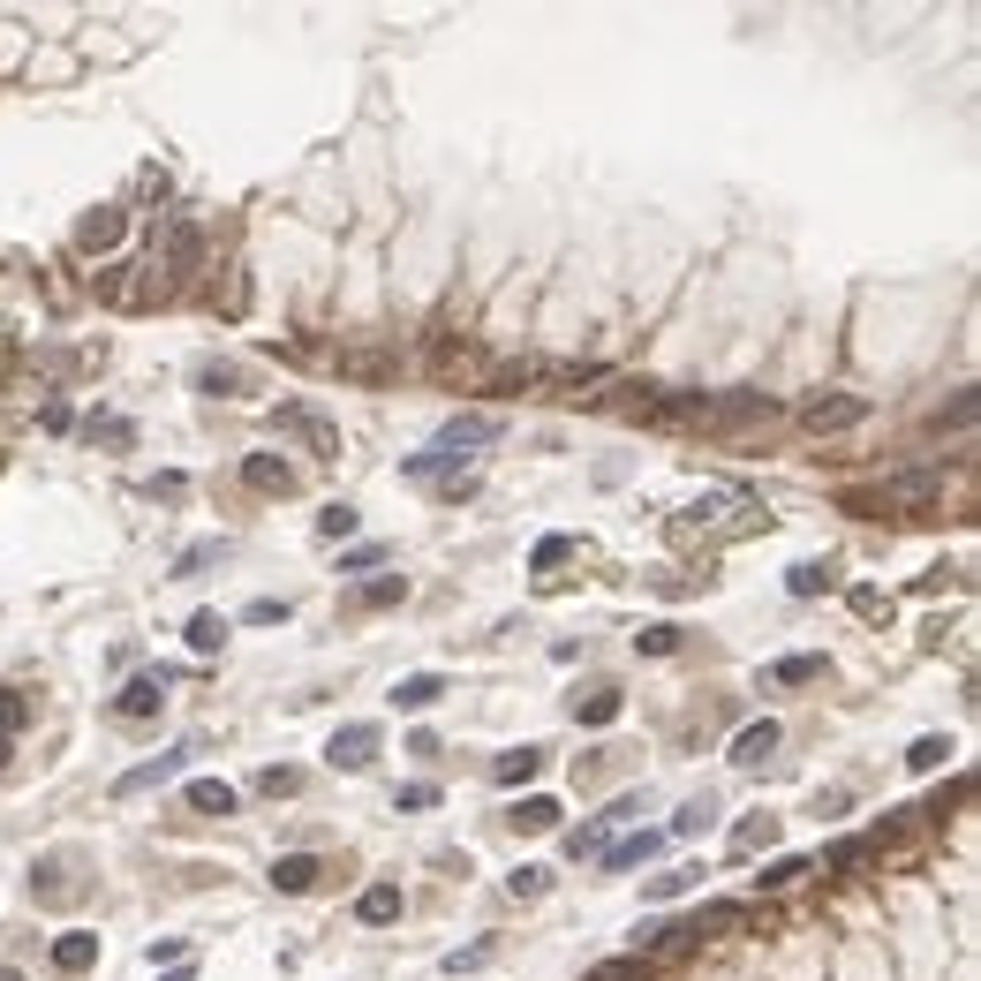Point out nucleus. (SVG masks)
<instances>
[{"label":"nucleus","instance_id":"obj_37","mask_svg":"<svg viewBox=\"0 0 981 981\" xmlns=\"http://www.w3.org/2000/svg\"><path fill=\"white\" fill-rule=\"evenodd\" d=\"M604 831H612V815H597V823H582L574 838H566V854L582 860V854H604Z\"/></svg>","mask_w":981,"mask_h":981},{"label":"nucleus","instance_id":"obj_49","mask_svg":"<svg viewBox=\"0 0 981 981\" xmlns=\"http://www.w3.org/2000/svg\"><path fill=\"white\" fill-rule=\"evenodd\" d=\"M257 785H264V793H272V801H288V793H295V785H302V770H264V778H257Z\"/></svg>","mask_w":981,"mask_h":981},{"label":"nucleus","instance_id":"obj_7","mask_svg":"<svg viewBox=\"0 0 981 981\" xmlns=\"http://www.w3.org/2000/svg\"><path fill=\"white\" fill-rule=\"evenodd\" d=\"M884 499L891 507H937L943 499V469H884Z\"/></svg>","mask_w":981,"mask_h":981},{"label":"nucleus","instance_id":"obj_16","mask_svg":"<svg viewBox=\"0 0 981 981\" xmlns=\"http://www.w3.org/2000/svg\"><path fill=\"white\" fill-rule=\"evenodd\" d=\"M491 393H536L544 385V355H507V363H491Z\"/></svg>","mask_w":981,"mask_h":981},{"label":"nucleus","instance_id":"obj_10","mask_svg":"<svg viewBox=\"0 0 981 981\" xmlns=\"http://www.w3.org/2000/svg\"><path fill=\"white\" fill-rule=\"evenodd\" d=\"M197 748H167V755H152V763H136V770H122L114 778V793L122 801H136V793H152V785H167V778H181V763H189Z\"/></svg>","mask_w":981,"mask_h":981},{"label":"nucleus","instance_id":"obj_19","mask_svg":"<svg viewBox=\"0 0 981 981\" xmlns=\"http://www.w3.org/2000/svg\"><path fill=\"white\" fill-rule=\"evenodd\" d=\"M355 921H371V929L400 921V884H371V891L355 898Z\"/></svg>","mask_w":981,"mask_h":981},{"label":"nucleus","instance_id":"obj_20","mask_svg":"<svg viewBox=\"0 0 981 981\" xmlns=\"http://www.w3.org/2000/svg\"><path fill=\"white\" fill-rule=\"evenodd\" d=\"M831 582H838V559H801V566L785 574V589H793V597H823Z\"/></svg>","mask_w":981,"mask_h":981},{"label":"nucleus","instance_id":"obj_46","mask_svg":"<svg viewBox=\"0 0 981 981\" xmlns=\"http://www.w3.org/2000/svg\"><path fill=\"white\" fill-rule=\"evenodd\" d=\"M23 718H31V702H23V695H15V687H8V695H0V740H8V732L23 726Z\"/></svg>","mask_w":981,"mask_h":981},{"label":"nucleus","instance_id":"obj_44","mask_svg":"<svg viewBox=\"0 0 981 981\" xmlns=\"http://www.w3.org/2000/svg\"><path fill=\"white\" fill-rule=\"evenodd\" d=\"M710 815H718V808H710V801H687V808L672 815V838H695V831H702Z\"/></svg>","mask_w":981,"mask_h":981},{"label":"nucleus","instance_id":"obj_23","mask_svg":"<svg viewBox=\"0 0 981 981\" xmlns=\"http://www.w3.org/2000/svg\"><path fill=\"white\" fill-rule=\"evenodd\" d=\"M657 846H665V831H641V838H619V846H604V868H635V860H649L657 854Z\"/></svg>","mask_w":981,"mask_h":981},{"label":"nucleus","instance_id":"obj_11","mask_svg":"<svg viewBox=\"0 0 981 981\" xmlns=\"http://www.w3.org/2000/svg\"><path fill=\"white\" fill-rule=\"evenodd\" d=\"M76 868H84L76 854H45L39 868H31V884H39V898H45V906H69V898L84 891V876H76Z\"/></svg>","mask_w":981,"mask_h":981},{"label":"nucleus","instance_id":"obj_53","mask_svg":"<svg viewBox=\"0 0 981 981\" xmlns=\"http://www.w3.org/2000/svg\"><path fill=\"white\" fill-rule=\"evenodd\" d=\"M400 808H438V785H400Z\"/></svg>","mask_w":981,"mask_h":981},{"label":"nucleus","instance_id":"obj_36","mask_svg":"<svg viewBox=\"0 0 981 981\" xmlns=\"http://www.w3.org/2000/svg\"><path fill=\"white\" fill-rule=\"evenodd\" d=\"M491 951H499L491 937H483V943H469V951H446V974H476V967H491Z\"/></svg>","mask_w":981,"mask_h":981},{"label":"nucleus","instance_id":"obj_39","mask_svg":"<svg viewBox=\"0 0 981 981\" xmlns=\"http://www.w3.org/2000/svg\"><path fill=\"white\" fill-rule=\"evenodd\" d=\"M219 552H227V544H219V536H205V544H189V552L174 559V574H205V566H212Z\"/></svg>","mask_w":981,"mask_h":981},{"label":"nucleus","instance_id":"obj_42","mask_svg":"<svg viewBox=\"0 0 981 981\" xmlns=\"http://www.w3.org/2000/svg\"><path fill=\"white\" fill-rule=\"evenodd\" d=\"M974 424V393H951V408H937V430H967Z\"/></svg>","mask_w":981,"mask_h":981},{"label":"nucleus","instance_id":"obj_3","mask_svg":"<svg viewBox=\"0 0 981 981\" xmlns=\"http://www.w3.org/2000/svg\"><path fill=\"white\" fill-rule=\"evenodd\" d=\"M272 430L302 438L317 461H333V453H341V424H333V416H317V408H302V400H280V408H272Z\"/></svg>","mask_w":981,"mask_h":981},{"label":"nucleus","instance_id":"obj_21","mask_svg":"<svg viewBox=\"0 0 981 981\" xmlns=\"http://www.w3.org/2000/svg\"><path fill=\"white\" fill-rule=\"evenodd\" d=\"M438 695H446V680H438V672H408V680L393 687V710H430Z\"/></svg>","mask_w":981,"mask_h":981},{"label":"nucleus","instance_id":"obj_45","mask_svg":"<svg viewBox=\"0 0 981 981\" xmlns=\"http://www.w3.org/2000/svg\"><path fill=\"white\" fill-rule=\"evenodd\" d=\"M317 536H355V507H325L317 513Z\"/></svg>","mask_w":981,"mask_h":981},{"label":"nucleus","instance_id":"obj_22","mask_svg":"<svg viewBox=\"0 0 981 981\" xmlns=\"http://www.w3.org/2000/svg\"><path fill=\"white\" fill-rule=\"evenodd\" d=\"M189 808H197V815H234V785H219V778H189Z\"/></svg>","mask_w":981,"mask_h":981},{"label":"nucleus","instance_id":"obj_24","mask_svg":"<svg viewBox=\"0 0 981 981\" xmlns=\"http://www.w3.org/2000/svg\"><path fill=\"white\" fill-rule=\"evenodd\" d=\"M943 763H951V740H943V732H921V740L906 748V770H921V778H929V770H943Z\"/></svg>","mask_w":981,"mask_h":981},{"label":"nucleus","instance_id":"obj_15","mask_svg":"<svg viewBox=\"0 0 981 981\" xmlns=\"http://www.w3.org/2000/svg\"><path fill=\"white\" fill-rule=\"evenodd\" d=\"M317 876H325V860H317V854H280V860H272V891H288V898L317 891Z\"/></svg>","mask_w":981,"mask_h":981},{"label":"nucleus","instance_id":"obj_57","mask_svg":"<svg viewBox=\"0 0 981 981\" xmlns=\"http://www.w3.org/2000/svg\"><path fill=\"white\" fill-rule=\"evenodd\" d=\"M0 770H8V740H0Z\"/></svg>","mask_w":981,"mask_h":981},{"label":"nucleus","instance_id":"obj_6","mask_svg":"<svg viewBox=\"0 0 981 981\" xmlns=\"http://www.w3.org/2000/svg\"><path fill=\"white\" fill-rule=\"evenodd\" d=\"M152 264H159V272H197V264H205V227H197V219H167V227H159V257H152Z\"/></svg>","mask_w":981,"mask_h":981},{"label":"nucleus","instance_id":"obj_52","mask_svg":"<svg viewBox=\"0 0 981 981\" xmlns=\"http://www.w3.org/2000/svg\"><path fill=\"white\" fill-rule=\"evenodd\" d=\"M438 499H453V507H461V499H476V476H446V483H438Z\"/></svg>","mask_w":981,"mask_h":981},{"label":"nucleus","instance_id":"obj_32","mask_svg":"<svg viewBox=\"0 0 981 981\" xmlns=\"http://www.w3.org/2000/svg\"><path fill=\"white\" fill-rule=\"evenodd\" d=\"M341 371H347V378H385V371H393V355H378V347H347Z\"/></svg>","mask_w":981,"mask_h":981},{"label":"nucleus","instance_id":"obj_12","mask_svg":"<svg viewBox=\"0 0 981 981\" xmlns=\"http://www.w3.org/2000/svg\"><path fill=\"white\" fill-rule=\"evenodd\" d=\"M242 483H250V491H264V499H295L302 476L288 469V461H272V453H250V461H242Z\"/></svg>","mask_w":981,"mask_h":981},{"label":"nucleus","instance_id":"obj_34","mask_svg":"<svg viewBox=\"0 0 981 981\" xmlns=\"http://www.w3.org/2000/svg\"><path fill=\"white\" fill-rule=\"evenodd\" d=\"M770 846V815H748V823H732V854H755Z\"/></svg>","mask_w":981,"mask_h":981},{"label":"nucleus","instance_id":"obj_29","mask_svg":"<svg viewBox=\"0 0 981 981\" xmlns=\"http://www.w3.org/2000/svg\"><path fill=\"white\" fill-rule=\"evenodd\" d=\"M552 823H559V801H552V793H529V801L513 808V831H552Z\"/></svg>","mask_w":981,"mask_h":981},{"label":"nucleus","instance_id":"obj_31","mask_svg":"<svg viewBox=\"0 0 981 981\" xmlns=\"http://www.w3.org/2000/svg\"><path fill=\"white\" fill-rule=\"evenodd\" d=\"M219 641H227V619H219V612H197V619H189V649H197V657H212Z\"/></svg>","mask_w":981,"mask_h":981},{"label":"nucleus","instance_id":"obj_55","mask_svg":"<svg viewBox=\"0 0 981 981\" xmlns=\"http://www.w3.org/2000/svg\"><path fill=\"white\" fill-rule=\"evenodd\" d=\"M159 981H189V967H174V974H159Z\"/></svg>","mask_w":981,"mask_h":981},{"label":"nucleus","instance_id":"obj_27","mask_svg":"<svg viewBox=\"0 0 981 981\" xmlns=\"http://www.w3.org/2000/svg\"><path fill=\"white\" fill-rule=\"evenodd\" d=\"M619 710H627V702H619L612 687H597V695H574V718H582V726H612Z\"/></svg>","mask_w":981,"mask_h":981},{"label":"nucleus","instance_id":"obj_48","mask_svg":"<svg viewBox=\"0 0 981 981\" xmlns=\"http://www.w3.org/2000/svg\"><path fill=\"white\" fill-rule=\"evenodd\" d=\"M854 612L860 619H891V597L884 589H854Z\"/></svg>","mask_w":981,"mask_h":981},{"label":"nucleus","instance_id":"obj_25","mask_svg":"<svg viewBox=\"0 0 981 981\" xmlns=\"http://www.w3.org/2000/svg\"><path fill=\"white\" fill-rule=\"evenodd\" d=\"M400 597H408V582H400V574H385V582H363L347 604H355V612H385V604H400Z\"/></svg>","mask_w":981,"mask_h":981},{"label":"nucleus","instance_id":"obj_26","mask_svg":"<svg viewBox=\"0 0 981 981\" xmlns=\"http://www.w3.org/2000/svg\"><path fill=\"white\" fill-rule=\"evenodd\" d=\"M536 770H544V748H513V755L491 763V778H499V785H521V778H536Z\"/></svg>","mask_w":981,"mask_h":981},{"label":"nucleus","instance_id":"obj_5","mask_svg":"<svg viewBox=\"0 0 981 981\" xmlns=\"http://www.w3.org/2000/svg\"><path fill=\"white\" fill-rule=\"evenodd\" d=\"M430 378H446V385H483L491 378V355L476 341H430Z\"/></svg>","mask_w":981,"mask_h":981},{"label":"nucleus","instance_id":"obj_28","mask_svg":"<svg viewBox=\"0 0 981 981\" xmlns=\"http://www.w3.org/2000/svg\"><path fill=\"white\" fill-rule=\"evenodd\" d=\"M808 680H823V657H778L770 665V687H808Z\"/></svg>","mask_w":981,"mask_h":981},{"label":"nucleus","instance_id":"obj_38","mask_svg":"<svg viewBox=\"0 0 981 981\" xmlns=\"http://www.w3.org/2000/svg\"><path fill=\"white\" fill-rule=\"evenodd\" d=\"M589 981H649V959H641V951H635V959H604Z\"/></svg>","mask_w":981,"mask_h":981},{"label":"nucleus","instance_id":"obj_1","mask_svg":"<svg viewBox=\"0 0 981 981\" xmlns=\"http://www.w3.org/2000/svg\"><path fill=\"white\" fill-rule=\"evenodd\" d=\"M91 288H98L106 310H159V302L174 295V280L159 272V264H106Z\"/></svg>","mask_w":981,"mask_h":981},{"label":"nucleus","instance_id":"obj_13","mask_svg":"<svg viewBox=\"0 0 981 981\" xmlns=\"http://www.w3.org/2000/svg\"><path fill=\"white\" fill-rule=\"evenodd\" d=\"M778 740H785V732H778V718H755V726H740V732H732V763H740V770L770 763V755H778Z\"/></svg>","mask_w":981,"mask_h":981},{"label":"nucleus","instance_id":"obj_56","mask_svg":"<svg viewBox=\"0 0 981 981\" xmlns=\"http://www.w3.org/2000/svg\"><path fill=\"white\" fill-rule=\"evenodd\" d=\"M0 981H23V974H15V967H0Z\"/></svg>","mask_w":981,"mask_h":981},{"label":"nucleus","instance_id":"obj_30","mask_svg":"<svg viewBox=\"0 0 981 981\" xmlns=\"http://www.w3.org/2000/svg\"><path fill=\"white\" fill-rule=\"evenodd\" d=\"M695 876H702V868H665V876H649V906H665V898H680V891H695Z\"/></svg>","mask_w":981,"mask_h":981},{"label":"nucleus","instance_id":"obj_17","mask_svg":"<svg viewBox=\"0 0 981 981\" xmlns=\"http://www.w3.org/2000/svg\"><path fill=\"white\" fill-rule=\"evenodd\" d=\"M91 967H98V937L91 929H69L53 943V974H91Z\"/></svg>","mask_w":981,"mask_h":981},{"label":"nucleus","instance_id":"obj_2","mask_svg":"<svg viewBox=\"0 0 981 981\" xmlns=\"http://www.w3.org/2000/svg\"><path fill=\"white\" fill-rule=\"evenodd\" d=\"M635 424H649V430H710V393H649Z\"/></svg>","mask_w":981,"mask_h":981},{"label":"nucleus","instance_id":"obj_14","mask_svg":"<svg viewBox=\"0 0 981 981\" xmlns=\"http://www.w3.org/2000/svg\"><path fill=\"white\" fill-rule=\"evenodd\" d=\"M378 740H385L378 726H341V732H333V748H325V755H333V770H363V763H371V755H378Z\"/></svg>","mask_w":981,"mask_h":981},{"label":"nucleus","instance_id":"obj_9","mask_svg":"<svg viewBox=\"0 0 981 981\" xmlns=\"http://www.w3.org/2000/svg\"><path fill=\"white\" fill-rule=\"evenodd\" d=\"M159 702H167V672H136V680L114 695V718H122V726H144V718H159Z\"/></svg>","mask_w":981,"mask_h":981},{"label":"nucleus","instance_id":"obj_47","mask_svg":"<svg viewBox=\"0 0 981 981\" xmlns=\"http://www.w3.org/2000/svg\"><path fill=\"white\" fill-rule=\"evenodd\" d=\"M544 884H552V868H513V898H544Z\"/></svg>","mask_w":981,"mask_h":981},{"label":"nucleus","instance_id":"obj_43","mask_svg":"<svg viewBox=\"0 0 981 981\" xmlns=\"http://www.w3.org/2000/svg\"><path fill=\"white\" fill-rule=\"evenodd\" d=\"M242 619H250V627H280V619H288V597H257V604H242Z\"/></svg>","mask_w":981,"mask_h":981},{"label":"nucleus","instance_id":"obj_35","mask_svg":"<svg viewBox=\"0 0 981 981\" xmlns=\"http://www.w3.org/2000/svg\"><path fill=\"white\" fill-rule=\"evenodd\" d=\"M793 876H808V860H801V854L770 860V868H763V876H755V884H763V891H785V884H793Z\"/></svg>","mask_w":981,"mask_h":981},{"label":"nucleus","instance_id":"obj_40","mask_svg":"<svg viewBox=\"0 0 981 981\" xmlns=\"http://www.w3.org/2000/svg\"><path fill=\"white\" fill-rule=\"evenodd\" d=\"M566 559H574V536H544L529 566H536V574H552V566H566Z\"/></svg>","mask_w":981,"mask_h":981},{"label":"nucleus","instance_id":"obj_8","mask_svg":"<svg viewBox=\"0 0 981 981\" xmlns=\"http://www.w3.org/2000/svg\"><path fill=\"white\" fill-rule=\"evenodd\" d=\"M499 416H483V408H469V416H446V424H438V438H430V446H446V453H453V461H461V453H469V446H491V438H499Z\"/></svg>","mask_w":981,"mask_h":981},{"label":"nucleus","instance_id":"obj_18","mask_svg":"<svg viewBox=\"0 0 981 981\" xmlns=\"http://www.w3.org/2000/svg\"><path fill=\"white\" fill-rule=\"evenodd\" d=\"M122 234H128V212H114V205H106V212H91L84 227H76V250H114Z\"/></svg>","mask_w":981,"mask_h":981},{"label":"nucleus","instance_id":"obj_50","mask_svg":"<svg viewBox=\"0 0 981 981\" xmlns=\"http://www.w3.org/2000/svg\"><path fill=\"white\" fill-rule=\"evenodd\" d=\"M197 385H205V393H219V385H242V371H234V363H205V371H197Z\"/></svg>","mask_w":981,"mask_h":981},{"label":"nucleus","instance_id":"obj_41","mask_svg":"<svg viewBox=\"0 0 981 981\" xmlns=\"http://www.w3.org/2000/svg\"><path fill=\"white\" fill-rule=\"evenodd\" d=\"M84 438H91V446H98V438H106V446H128L136 430H128L122 416H91V424H84Z\"/></svg>","mask_w":981,"mask_h":981},{"label":"nucleus","instance_id":"obj_33","mask_svg":"<svg viewBox=\"0 0 981 981\" xmlns=\"http://www.w3.org/2000/svg\"><path fill=\"white\" fill-rule=\"evenodd\" d=\"M635 649H641V657H672V649H680V627L657 619V627H641V635H635Z\"/></svg>","mask_w":981,"mask_h":981},{"label":"nucleus","instance_id":"obj_54","mask_svg":"<svg viewBox=\"0 0 981 981\" xmlns=\"http://www.w3.org/2000/svg\"><path fill=\"white\" fill-rule=\"evenodd\" d=\"M152 967H181V937H159V943H152Z\"/></svg>","mask_w":981,"mask_h":981},{"label":"nucleus","instance_id":"obj_51","mask_svg":"<svg viewBox=\"0 0 981 981\" xmlns=\"http://www.w3.org/2000/svg\"><path fill=\"white\" fill-rule=\"evenodd\" d=\"M378 559H385V552H378V544H355V552H347V559H341V574H363V566H378Z\"/></svg>","mask_w":981,"mask_h":981},{"label":"nucleus","instance_id":"obj_4","mask_svg":"<svg viewBox=\"0 0 981 981\" xmlns=\"http://www.w3.org/2000/svg\"><path fill=\"white\" fill-rule=\"evenodd\" d=\"M801 424H808L815 438L860 430V424H868V400H860V393H808V400H801Z\"/></svg>","mask_w":981,"mask_h":981}]
</instances>
